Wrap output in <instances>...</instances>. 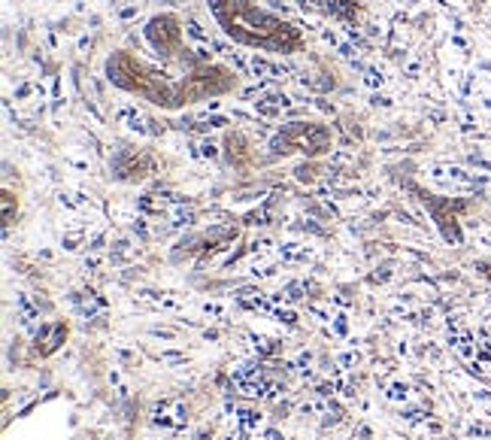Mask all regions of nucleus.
I'll return each instance as SVG.
<instances>
[{"mask_svg":"<svg viewBox=\"0 0 491 440\" xmlns=\"http://www.w3.org/2000/svg\"><path fill=\"white\" fill-rule=\"evenodd\" d=\"M212 9L219 22L225 25V31L240 43L273 49V52H288L300 46V36L294 28L282 25L279 18H273L270 12H261L258 6L246 0H212Z\"/></svg>","mask_w":491,"mask_h":440,"instance_id":"obj_1","label":"nucleus"},{"mask_svg":"<svg viewBox=\"0 0 491 440\" xmlns=\"http://www.w3.org/2000/svg\"><path fill=\"white\" fill-rule=\"evenodd\" d=\"M276 146H285L282 152H294V149H300V152H322V149L327 146V134L322 131V128H312V125H300V122H294L285 134L279 137Z\"/></svg>","mask_w":491,"mask_h":440,"instance_id":"obj_2","label":"nucleus"},{"mask_svg":"<svg viewBox=\"0 0 491 440\" xmlns=\"http://www.w3.org/2000/svg\"><path fill=\"white\" fill-rule=\"evenodd\" d=\"M179 36H182V31H179V22L173 15H161L149 25V40L164 55H173L170 49H179Z\"/></svg>","mask_w":491,"mask_h":440,"instance_id":"obj_3","label":"nucleus"},{"mask_svg":"<svg viewBox=\"0 0 491 440\" xmlns=\"http://www.w3.org/2000/svg\"><path fill=\"white\" fill-rule=\"evenodd\" d=\"M152 422L155 425H161V428H170V431H179V428H185V422H188V413H185V404H179V401H158L155 410H152Z\"/></svg>","mask_w":491,"mask_h":440,"instance_id":"obj_4","label":"nucleus"},{"mask_svg":"<svg viewBox=\"0 0 491 440\" xmlns=\"http://www.w3.org/2000/svg\"><path fill=\"white\" fill-rule=\"evenodd\" d=\"M67 337V328L61 322H49V325H43L40 328V334H36V349L43 352V355H52Z\"/></svg>","mask_w":491,"mask_h":440,"instance_id":"obj_5","label":"nucleus"},{"mask_svg":"<svg viewBox=\"0 0 491 440\" xmlns=\"http://www.w3.org/2000/svg\"><path fill=\"white\" fill-rule=\"evenodd\" d=\"M73 304H76V310H79L85 319H94L97 313L106 310V301L97 298L94 292H76V295H73Z\"/></svg>","mask_w":491,"mask_h":440,"instance_id":"obj_6","label":"nucleus"},{"mask_svg":"<svg viewBox=\"0 0 491 440\" xmlns=\"http://www.w3.org/2000/svg\"><path fill=\"white\" fill-rule=\"evenodd\" d=\"M15 307H18V322L31 328L33 322H36V316H40V313H36V307H33L25 295H18V298H15Z\"/></svg>","mask_w":491,"mask_h":440,"instance_id":"obj_7","label":"nucleus"},{"mask_svg":"<svg viewBox=\"0 0 491 440\" xmlns=\"http://www.w3.org/2000/svg\"><path fill=\"white\" fill-rule=\"evenodd\" d=\"M237 416H240V428H246V431H252V428L261 425V413H255V410H249V407H240Z\"/></svg>","mask_w":491,"mask_h":440,"instance_id":"obj_8","label":"nucleus"},{"mask_svg":"<svg viewBox=\"0 0 491 440\" xmlns=\"http://www.w3.org/2000/svg\"><path fill=\"white\" fill-rule=\"evenodd\" d=\"M385 398H391V401H406L409 398V386H403V382H394L385 389Z\"/></svg>","mask_w":491,"mask_h":440,"instance_id":"obj_9","label":"nucleus"},{"mask_svg":"<svg viewBox=\"0 0 491 440\" xmlns=\"http://www.w3.org/2000/svg\"><path fill=\"white\" fill-rule=\"evenodd\" d=\"M467 434H473V437H491V428L476 422V425H470V428H467Z\"/></svg>","mask_w":491,"mask_h":440,"instance_id":"obj_10","label":"nucleus"},{"mask_svg":"<svg viewBox=\"0 0 491 440\" xmlns=\"http://www.w3.org/2000/svg\"><path fill=\"white\" fill-rule=\"evenodd\" d=\"M337 361H340L343 368H355V365H358V352H346V355H340Z\"/></svg>","mask_w":491,"mask_h":440,"instance_id":"obj_11","label":"nucleus"},{"mask_svg":"<svg viewBox=\"0 0 491 440\" xmlns=\"http://www.w3.org/2000/svg\"><path fill=\"white\" fill-rule=\"evenodd\" d=\"M300 3H306V6H319V0H300Z\"/></svg>","mask_w":491,"mask_h":440,"instance_id":"obj_12","label":"nucleus"},{"mask_svg":"<svg viewBox=\"0 0 491 440\" xmlns=\"http://www.w3.org/2000/svg\"><path fill=\"white\" fill-rule=\"evenodd\" d=\"M482 273H485V276H491V264H482Z\"/></svg>","mask_w":491,"mask_h":440,"instance_id":"obj_13","label":"nucleus"}]
</instances>
